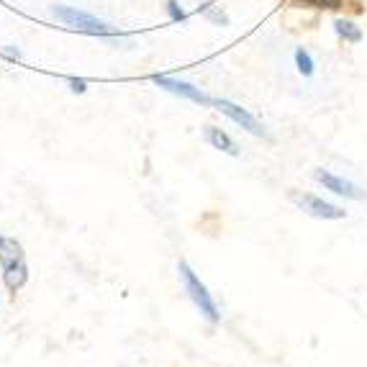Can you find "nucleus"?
<instances>
[{"label": "nucleus", "instance_id": "1", "mask_svg": "<svg viewBox=\"0 0 367 367\" xmlns=\"http://www.w3.org/2000/svg\"><path fill=\"white\" fill-rule=\"evenodd\" d=\"M0 270H3V285L10 296H16L23 290V285L28 283V262L23 244L0 234Z\"/></svg>", "mask_w": 367, "mask_h": 367}, {"label": "nucleus", "instance_id": "2", "mask_svg": "<svg viewBox=\"0 0 367 367\" xmlns=\"http://www.w3.org/2000/svg\"><path fill=\"white\" fill-rule=\"evenodd\" d=\"M178 275L182 288H185V293H188V298L193 301V305H196L198 311H200V316L211 323L221 321V311H218V303H216L214 293L208 290V285L198 278V272L185 260L178 262Z\"/></svg>", "mask_w": 367, "mask_h": 367}, {"label": "nucleus", "instance_id": "3", "mask_svg": "<svg viewBox=\"0 0 367 367\" xmlns=\"http://www.w3.org/2000/svg\"><path fill=\"white\" fill-rule=\"evenodd\" d=\"M52 13L59 23L75 28V31H82V34H93V36H108L111 34V26H108L106 21L90 16V13H85V10L70 8V6H54Z\"/></svg>", "mask_w": 367, "mask_h": 367}, {"label": "nucleus", "instance_id": "4", "mask_svg": "<svg viewBox=\"0 0 367 367\" xmlns=\"http://www.w3.org/2000/svg\"><path fill=\"white\" fill-rule=\"evenodd\" d=\"M290 200H293L303 214L314 216V218H323V221H339V218H347V211H344V208L334 206V203L314 196V193H298V190H293V193H290Z\"/></svg>", "mask_w": 367, "mask_h": 367}, {"label": "nucleus", "instance_id": "5", "mask_svg": "<svg viewBox=\"0 0 367 367\" xmlns=\"http://www.w3.org/2000/svg\"><path fill=\"white\" fill-rule=\"evenodd\" d=\"M214 106L224 113V116H229L234 121L236 126H242L244 131H250V134H254V136H262V139H267V129L257 121V118L252 116L250 111L247 108H242V106H236V103H232V100H214Z\"/></svg>", "mask_w": 367, "mask_h": 367}, {"label": "nucleus", "instance_id": "6", "mask_svg": "<svg viewBox=\"0 0 367 367\" xmlns=\"http://www.w3.org/2000/svg\"><path fill=\"white\" fill-rule=\"evenodd\" d=\"M314 178H316V182H321L326 190H332L334 196H344V198H350V200H362V198H365V190L359 188V185H355L352 180H344V178H339V175H332V172H326V170H316Z\"/></svg>", "mask_w": 367, "mask_h": 367}, {"label": "nucleus", "instance_id": "7", "mask_svg": "<svg viewBox=\"0 0 367 367\" xmlns=\"http://www.w3.org/2000/svg\"><path fill=\"white\" fill-rule=\"evenodd\" d=\"M160 88L170 90V93H175V95H180V98H188L193 100V103H198V106H214V100L208 98L206 93H200V90L196 88V85H190V82H182V80H175V77H167V75H154L152 77Z\"/></svg>", "mask_w": 367, "mask_h": 367}, {"label": "nucleus", "instance_id": "8", "mask_svg": "<svg viewBox=\"0 0 367 367\" xmlns=\"http://www.w3.org/2000/svg\"><path fill=\"white\" fill-rule=\"evenodd\" d=\"M206 139H208V144H211L214 149H218V152H226V154H232V157H236V154H239V147H236V142H234V139L226 134V131L216 129V126H206Z\"/></svg>", "mask_w": 367, "mask_h": 367}, {"label": "nucleus", "instance_id": "9", "mask_svg": "<svg viewBox=\"0 0 367 367\" xmlns=\"http://www.w3.org/2000/svg\"><path fill=\"white\" fill-rule=\"evenodd\" d=\"M334 31L339 34V39H344L347 44H359L362 41V28L350 21V18H337L334 21Z\"/></svg>", "mask_w": 367, "mask_h": 367}, {"label": "nucleus", "instance_id": "10", "mask_svg": "<svg viewBox=\"0 0 367 367\" xmlns=\"http://www.w3.org/2000/svg\"><path fill=\"white\" fill-rule=\"evenodd\" d=\"M293 6H303V8H321V10H339L344 8L347 0H290Z\"/></svg>", "mask_w": 367, "mask_h": 367}, {"label": "nucleus", "instance_id": "11", "mask_svg": "<svg viewBox=\"0 0 367 367\" xmlns=\"http://www.w3.org/2000/svg\"><path fill=\"white\" fill-rule=\"evenodd\" d=\"M296 64H298V72H301L303 77H311V75H314V59H311V54L305 52L303 46H298L296 49Z\"/></svg>", "mask_w": 367, "mask_h": 367}, {"label": "nucleus", "instance_id": "12", "mask_svg": "<svg viewBox=\"0 0 367 367\" xmlns=\"http://www.w3.org/2000/svg\"><path fill=\"white\" fill-rule=\"evenodd\" d=\"M206 18L211 23H218V26H229V16H226L224 10L218 8H206Z\"/></svg>", "mask_w": 367, "mask_h": 367}, {"label": "nucleus", "instance_id": "13", "mask_svg": "<svg viewBox=\"0 0 367 367\" xmlns=\"http://www.w3.org/2000/svg\"><path fill=\"white\" fill-rule=\"evenodd\" d=\"M167 10H170L172 21H182V18H185V10L178 6V0H167Z\"/></svg>", "mask_w": 367, "mask_h": 367}, {"label": "nucleus", "instance_id": "14", "mask_svg": "<svg viewBox=\"0 0 367 367\" xmlns=\"http://www.w3.org/2000/svg\"><path fill=\"white\" fill-rule=\"evenodd\" d=\"M70 88H72V93H85V90H88V82H85V80H75V77H72Z\"/></svg>", "mask_w": 367, "mask_h": 367}, {"label": "nucleus", "instance_id": "15", "mask_svg": "<svg viewBox=\"0 0 367 367\" xmlns=\"http://www.w3.org/2000/svg\"><path fill=\"white\" fill-rule=\"evenodd\" d=\"M3 54H8L10 59H21V52H18V49H10V46L8 49H3Z\"/></svg>", "mask_w": 367, "mask_h": 367}]
</instances>
